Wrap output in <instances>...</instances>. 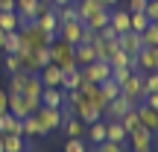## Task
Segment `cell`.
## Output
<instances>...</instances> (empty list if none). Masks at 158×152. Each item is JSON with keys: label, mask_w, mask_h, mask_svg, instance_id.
I'll use <instances>...</instances> for the list:
<instances>
[{"label": "cell", "mask_w": 158, "mask_h": 152, "mask_svg": "<svg viewBox=\"0 0 158 152\" xmlns=\"http://www.w3.org/2000/svg\"><path fill=\"white\" fill-rule=\"evenodd\" d=\"M47 47H50V62L56 64V68H62V73H70V70H76L73 44H68V41H62V38H53Z\"/></svg>", "instance_id": "6da1fadb"}, {"label": "cell", "mask_w": 158, "mask_h": 152, "mask_svg": "<svg viewBox=\"0 0 158 152\" xmlns=\"http://www.w3.org/2000/svg\"><path fill=\"white\" fill-rule=\"evenodd\" d=\"M18 35H21V44L23 47H29V50H38V47H47L53 41V35L50 32H44V29L38 27V23H21L18 27Z\"/></svg>", "instance_id": "7a4b0ae2"}, {"label": "cell", "mask_w": 158, "mask_h": 152, "mask_svg": "<svg viewBox=\"0 0 158 152\" xmlns=\"http://www.w3.org/2000/svg\"><path fill=\"white\" fill-rule=\"evenodd\" d=\"M35 123H38V135L47 138L53 135L56 129H62V108H47V105H38V111L32 114Z\"/></svg>", "instance_id": "3957f363"}, {"label": "cell", "mask_w": 158, "mask_h": 152, "mask_svg": "<svg viewBox=\"0 0 158 152\" xmlns=\"http://www.w3.org/2000/svg\"><path fill=\"white\" fill-rule=\"evenodd\" d=\"M120 97H126V100L132 102V105H138V102H143V97H147V91H143V73L141 70H135V73H129L123 85H120Z\"/></svg>", "instance_id": "277c9868"}, {"label": "cell", "mask_w": 158, "mask_h": 152, "mask_svg": "<svg viewBox=\"0 0 158 152\" xmlns=\"http://www.w3.org/2000/svg\"><path fill=\"white\" fill-rule=\"evenodd\" d=\"M38 105H41L38 100H27L23 94H9V114H15L18 120L35 114V111H38Z\"/></svg>", "instance_id": "5b68a950"}, {"label": "cell", "mask_w": 158, "mask_h": 152, "mask_svg": "<svg viewBox=\"0 0 158 152\" xmlns=\"http://www.w3.org/2000/svg\"><path fill=\"white\" fill-rule=\"evenodd\" d=\"M79 73H82V82H97V85H100L102 79L111 76V68H108V62H100V59H94L91 64L79 68Z\"/></svg>", "instance_id": "8992f818"}, {"label": "cell", "mask_w": 158, "mask_h": 152, "mask_svg": "<svg viewBox=\"0 0 158 152\" xmlns=\"http://www.w3.org/2000/svg\"><path fill=\"white\" fill-rule=\"evenodd\" d=\"M135 114H138V126H141V129H147L149 135H158V111H155V108L138 102V105H135Z\"/></svg>", "instance_id": "52a82bcc"}, {"label": "cell", "mask_w": 158, "mask_h": 152, "mask_svg": "<svg viewBox=\"0 0 158 152\" xmlns=\"http://www.w3.org/2000/svg\"><path fill=\"white\" fill-rule=\"evenodd\" d=\"M126 143H132V152H152V135L147 129H141V126L129 132Z\"/></svg>", "instance_id": "ba28073f"}, {"label": "cell", "mask_w": 158, "mask_h": 152, "mask_svg": "<svg viewBox=\"0 0 158 152\" xmlns=\"http://www.w3.org/2000/svg\"><path fill=\"white\" fill-rule=\"evenodd\" d=\"M117 47L126 53V56H132V59H135V56H138V50L143 47L141 32H132V29H129V32H120V35H117Z\"/></svg>", "instance_id": "9c48e42d"}, {"label": "cell", "mask_w": 158, "mask_h": 152, "mask_svg": "<svg viewBox=\"0 0 158 152\" xmlns=\"http://www.w3.org/2000/svg\"><path fill=\"white\" fill-rule=\"evenodd\" d=\"M132 108H135V105H132L126 97H117V100H111L106 105V117H102V120H120L123 114H129Z\"/></svg>", "instance_id": "30bf717a"}, {"label": "cell", "mask_w": 158, "mask_h": 152, "mask_svg": "<svg viewBox=\"0 0 158 152\" xmlns=\"http://www.w3.org/2000/svg\"><path fill=\"white\" fill-rule=\"evenodd\" d=\"M117 50H120V47H117V38L108 41V38H100V35L94 38V53H97V59H100V62H108Z\"/></svg>", "instance_id": "8fae6325"}, {"label": "cell", "mask_w": 158, "mask_h": 152, "mask_svg": "<svg viewBox=\"0 0 158 152\" xmlns=\"http://www.w3.org/2000/svg\"><path fill=\"white\" fill-rule=\"evenodd\" d=\"M62 68H56V64H47V68L38 70V79L44 88H62Z\"/></svg>", "instance_id": "7c38bea8"}, {"label": "cell", "mask_w": 158, "mask_h": 152, "mask_svg": "<svg viewBox=\"0 0 158 152\" xmlns=\"http://www.w3.org/2000/svg\"><path fill=\"white\" fill-rule=\"evenodd\" d=\"M15 56H18V68H21V73H38V70H41L29 47H23V44H21V50H18Z\"/></svg>", "instance_id": "4fadbf2b"}, {"label": "cell", "mask_w": 158, "mask_h": 152, "mask_svg": "<svg viewBox=\"0 0 158 152\" xmlns=\"http://www.w3.org/2000/svg\"><path fill=\"white\" fill-rule=\"evenodd\" d=\"M108 27L114 29V32H129V12L126 9H111L108 12Z\"/></svg>", "instance_id": "5bb4252c"}, {"label": "cell", "mask_w": 158, "mask_h": 152, "mask_svg": "<svg viewBox=\"0 0 158 152\" xmlns=\"http://www.w3.org/2000/svg\"><path fill=\"white\" fill-rule=\"evenodd\" d=\"M108 12H111V9H106V6H100V9H97V12H91L88 18H82V27L94 29V32H97V29H102V27L108 23Z\"/></svg>", "instance_id": "9a60e30c"}, {"label": "cell", "mask_w": 158, "mask_h": 152, "mask_svg": "<svg viewBox=\"0 0 158 152\" xmlns=\"http://www.w3.org/2000/svg\"><path fill=\"white\" fill-rule=\"evenodd\" d=\"M0 135H21L23 138V126H21V120L15 117V114H0Z\"/></svg>", "instance_id": "2e32d148"}, {"label": "cell", "mask_w": 158, "mask_h": 152, "mask_svg": "<svg viewBox=\"0 0 158 152\" xmlns=\"http://www.w3.org/2000/svg\"><path fill=\"white\" fill-rule=\"evenodd\" d=\"M41 105H47V108H62L64 105V91L62 88H44V91H41Z\"/></svg>", "instance_id": "e0dca14e"}, {"label": "cell", "mask_w": 158, "mask_h": 152, "mask_svg": "<svg viewBox=\"0 0 158 152\" xmlns=\"http://www.w3.org/2000/svg\"><path fill=\"white\" fill-rule=\"evenodd\" d=\"M41 91H44V85H41L38 73H27V82H23V97H27V100H38V102H41Z\"/></svg>", "instance_id": "ac0fdd59"}, {"label": "cell", "mask_w": 158, "mask_h": 152, "mask_svg": "<svg viewBox=\"0 0 158 152\" xmlns=\"http://www.w3.org/2000/svg\"><path fill=\"white\" fill-rule=\"evenodd\" d=\"M73 59H76V68H85L97 59L94 44H73Z\"/></svg>", "instance_id": "d6986e66"}, {"label": "cell", "mask_w": 158, "mask_h": 152, "mask_svg": "<svg viewBox=\"0 0 158 152\" xmlns=\"http://www.w3.org/2000/svg\"><path fill=\"white\" fill-rule=\"evenodd\" d=\"M126 129L120 126V120H106V141L111 143H126Z\"/></svg>", "instance_id": "ffe728a7"}, {"label": "cell", "mask_w": 158, "mask_h": 152, "mask_svg": "<svg viewBox=\"0 0 158 152\" xmlns=\"http://www.w3.org/2000/svg\"><path fill=\"white\" fill-rule=\"evenodd\" d=\"M35 23H38L44 32H50L53 38H56V27H59V18H56V9H50V12H44V15H38L35 18Z\"/></svg>", "instance_id": "44dd1931"}, {"label": "cell", "mask_w": 158, "mask_h": 152, "mask_svg": "<svg viewBox=\"0 0 158 152\" xmlns=\"http://www.w3.org/2000/svg\"><path fill=\"white\" fill-rule=\"evenodd\" d=\"M100 94L106 97V102H111V100H117V97H120V85L108 76V79H102V82H100Z\"/></svg>", "instance_id": "7402d4cb"}, {"label": "cell", "mask_w": 158, "mask_h": 152, "mask_svg": "<svg viewBox=\"0 0 158 152\" xmlns=\"http://www.w3.org/2000/svg\"><path fill=\"white\" fill-rule=\"evenodd\" d=\"M88 141L94 143V146L106 141V120H97V123H91V126H88Z\"/></svg>", "instance_id": "603a6c76"}, {"label": "cell", "mask_w": 158, "mask_h": 152, "mask_svg": "<svg viewBox=\"0 0 158 152\" xmlns=\"http://www.w3.org/2000/svg\"><path fill=\"white\" fill-rule=\"evenodd\" d=\"M18 27H21L18 12H0V29H3V32H15Z\"/></svg>", "instance_id": "cb8c5ba5"}, {"label": "cell", "mask_w": 158, "mask_h": 152, "mask_svg": "<svg viewBox=\"0 0 158 152\" xmlns=\"http://www.w3.org/2000/svg\"><path fill=\"white\" fill-rule=\"evenodd\" d=\"M3 138V152H23V138L21 135H0Z\"/></svg>", "instance_id": "d4e9b609"}, {"label": "cell", "mask_w": 158, "mask_h": 152, "mask_svg": "<svg viewBox=\"0 0 158 152\" xmlns=\"http://www.w3.org/2000/svg\"><path fill=\"white\" fill-rule=\"evenodd\" d=\"M79 85H82V73H79V68L62 76V91H79Z\"/></svg>", "instance_id": "484cf974"}, {"label": "cell", "mask_w": 158, "mask_h": 152, "mask_svg": "<svg viewBox=\"0 0 158 152\" xmlns=\"http://www.w3.org/2000/svg\"><path fill=\"white\" fill-rule=\"evenodd\" d=\"M62 129L68 132V138H82V132H85V123L79 117H70V120H64L62 123Z\"/></svg>", "instance_id": "4316f807"}, {"label": "cell", "mask_w": 158, "mask_h": 152, "mask_svg": "<svg viewBox=\"0 0 158 152\" xmlns=\"http://www.w3.org/2000/svg\"><path fill=\"white\" fill-rule=\"evenodd\" d=\"M143 47H158V23H147V29L141 32Z\"/></svg>", "instance_id": "83f0119b"}, {"label": "cell", "mask_w": 158, "mask_h": 152, "mask_svg": "<svg viewBox=\"0 0 158 152\" xmlns=\"http://www.w3.org/2000/svg\"><path fill=\"white\" fill-rule=\"evenodd\" d=\"M147 15H143V12H129V29L132 32H143V29H147Z\"/></svg>", "instance_id": "f1b7e54d"}, {"label": "cell", "mask_w": 158, "mask_h": 152, "mask_svg": "<svg viewBox=\"0 0 158 152\" xmlns=\"http://www.w3.org/2000/svg\"><path fill=\"white\" fill-rule=\"evenodd\" d=\"M76 15H79V21H82V18H88L91 12H97L100 9V3H97V0H76Z\"/></svg>", "instance_id": "f546056e"}, {"label": "cell", "mask_w": 158, "mask_h": 152, "mask_svg": "<svg viewBox=\"0 0 158 152\" xmlns=\"http://www.w3.org/2000/svg\"><path fill=\"white\" fill-rule=\"evenodd\" d=\"M23 82H27V73H12L9 76V88H6V94H23Z\"/></svg>", "instance_id": "4dcf8cb0"}, {"label": "cell", "mask_w": 158, "mask_h": 152, "mask_svg": "<svg viewBox=\"0 0 158 152\" xmlns=\"http://www.w3.org/2000/svg\"><path fill=\"white\" fill-rule=\"evenodd\" d=\"M3 50H6V53H12V56H15V53L21 50V35H18V29H15V32H6Z\"/></svg>", "instance_id": "1f68e13d"}, {"label": "cell", "mask_w": 158, "mask_h": 152, "mask_svg": "<svg viewBox=\"0 0 158 152\" xmlns=\"http://www.w3.org/2000/svg\"><path fill=\"white\" fill-rule=\"evenodd\" d=\"M129 62H132V56H126L123 50H117L111 59H108V68H129ZM132 70V68H129Z\"/></svg>", "instance_id": "d6a6232c"}, {"label": "cell", "mask_w": 158, "mask_h": 152, "mask_svg": "<svg viewBox=\"0 0 158 152\" xmlns=\"http://www.w3.org/2000/svg\"><path fill=\"white\" fill-rule=\"evenodd\" d=\"M21 126H23V138H38V123H35L32 114H29V117H23Z\"/></svg>", "instance_id": "836d02e7"}, {"label": "cell", "mask_w": 158, "mask_h": 152, "mask_svg": "<svg viewBox=\"0 0 158 152\" xmlns=\"http://www.w3.org/2000/svg\"><path fill=\"white\" fill-rule=\"evenodd\" d=\"M94 152H129V146L126 143H111V141H102V143H97V149Z\"/></svg>", "instance_id": "e575fe53"}, {"label": "cell", "mask_w": 158, "mask_h": 152, "mask_svg": "<svg viewBox=\"0 0 158 152\" xmlns=\"http://www.w3.org/2000/svg\"><path fill=\"white\" fill-rule=\"evenodd\" d=\"M32 56H35V62H38V68L53 64V62H50V47H38V50H32Z\"/></svg>", "instance_id": "d590c367"}, {"label": "cell", "mask_w": 158, "mask_h": 152, "mask_svg": "<svg viewBox=\"0 0 158 152\" xmlns=\"http://www.w3.org/2000/svg\"><path fill=\"white\" fill-rule=\"evenodd\" d=\"M120 126L126 129V135H129L132 129H138V114H135V108H132L129 114H123V117H120Z\"/></svg>", "instance_id": "8d00e7d4"}, {"label": "cell", "mask_w": 158, "mask_h": 152, "mask_svg": "<svg viewBox=\"0 0 158 152\" xmlns=\"http://www.w3.org/2000/svg\"><path fill=\"white\" fill-rule=\"evenodd\" d=\"M143 15H147L149 23H158V0H147V6H143Z\"/></svg>", "instance_id": "74e56055"}, {"label": "cell", "mask_w": 158, "mask_h": 152, "mask_svg": "<svg viewBox=\"0 0 158 152\" xmlns=\"http://www.w3.org/2000/svg\"><path fill=\"white\" fill-rule=\"evenodd\" d=\"M143 91H147V94H158V70H152L149 76H143Z\"/></svg>", "instance_id": "f35d334b"}, {"label": "cell", "mask_w": 158, "mask_h": 152, "mask_svg": "<svg viewBox=\"0 0 158 152\" xmlns=\"http://www.w3.org/2000/svg\"><path fill=\"white\" fill-rule=\"evenodd\" d=\"M3 70H6V73H18V70H21V68H18V56H12V53H6V56H3Z\"/></svg>", "instance_id": "ab89813d"}, {"label": "cell", "mask_w": 158, "mask_h": 152, "mask_svg": "<svg viewBox=\"0 0 158 152\" xmlns=\"http://www.w3.org/2000/svg\"><path fill=\"white\" fill-rule=\"evenodd\" d=\"M129 73H135V70H129V68H111V79L117 85H123L126 79H129Z\"/></svg>", "instance_id": "60d3db41"}, {"label": "cell", "mask_w": 158, "mask_h": 152, "mask_svg": "<svg viewBox=\"0 0 158 152\" xmlns=\"http://www.w3.org/2000/svg\"><path fill=\"white\" fill-rule=\"evenodd\" d=\"M62 152H85L82 138H68V143H64V149H62Z\"/></svg>", "instance_id": "b9f144b4"}, {"label": "cell", "mask_w": 158, "mask_h": 152, "mask_svg": "<svg viewBox=\"0 0 158 152\" xmlns=\"http://www.w3.org/2000/svg\"><path fill=\"white\" fill-rule=\"evenodd\" d=\"M94 38H97V32H94V29L82 27V38H79V44H94Z\"/></svg>", "instance_id": "7bdbcfd3"}, {"label": "cell", "mask_w": 158, "mask_h": 152, "mask_svg": "<svg viewBox=\"0 0 158 152\" xmlns=\"http://www.w3.org/2000/svg\"><path fill=\"white\" fill-rule=\"evenodd\" d=\"M9 111V94H6V88H0V114Z\"/></svg>", "instance_id": "ee69618b"}, {"label": "cell", "mask_w": 158, "mask_h": 152, "mask_svg": "<svg viewBox=\"0 0 158 152\" xmlns=\"http://www.w3.org/2000/svg\"><path fill=\"white\" fill-rule=\"evenodd\" d=\"M143 6H147V0H129V9L126 12H143Z\"/></svg>", "instance_id": "f6af8a7d"}, {"label": "cell", "mask_w": 158, "mask_h": 152, "mask_svg": "<svg viewBox=\"0 0 158 152\" xmlns=\"http://www.w3.org/2000/svg\"><path fill=\"white\" fill-rule=\"evenodd\" d=\"M143 105H149V108L158 111V94H147V97H143Z\"/></svg>", "instance_id": "bcb514c9"}, {"label": "cell", "mask_w": 158, "mask_h": 152, "mask_svg": "<svg viewBox=\"0 0 158 152\" xmlns=\"http://www.w3.org/2000/svg\"><path fill=\"white\" fill-rule=\"evenodd\" d=\"M97 3L106 6V9H114V6H117V0H97Z\"/></svg>", "instance_id": "7dc6e473"}, {"label": "cell", "mask_w": 158, "mask_h": 152, "mask_svg": "<svg viewBox=\"0 0 158 152\" xmlns=\"http://www.w3.org/2000/svg\"><path fill=\"white\" fill-rule=\"evenodd\" d=\"M68 3H73V0H53V6H56V9H62V6H68Z\"/></svg>", "instance_id": "c3c4849f"}, {"label": "cell", "mask_w": 158, "mask_h": 152, "mask_svg": "<svg viewBox=\"0 0 158 152\" xmlns=\"http://www.w3.org/2000/svg\"><path fill=\"white\" fill-rule=\"evenodd\" d=\"M3 41H6V32L0 29V50H3Z\"/></svg>", "instance_id": "681fc988"}, {"label": "cell", "mask_w": 158, "mask_h": 152, "mask_svg": "<svg viewBox=\"0 0 158 152\" xmlns=\"http://www.w3.org/2000/svg\"><path fill=\"white\" fill-rule=\"evenodd\" d=\"M0 152H3V138H0Z\"/></svg>", "instance_id": "f907efd6"}, {"label": "cell", "mask_w": 158, "mask_h": 152, "mask_svg": "<svg viewBox=\"0 0 158 152\" xmlns=\"http://www.w3.org/2000/svg\"><path fill=\"white\" fill-rule=\"evenodd\" d=\"M23 152H29V149H23Z\"/></svg>", "instance_id": "816d5d0a"}, {"label": "cell", "mask_w": 158, "mask_h": 152, "mask_svg": "<svg viewBox=\"0 0 158 152\" xmlns=\"http://www.w3.org/2000/svg\"><path fill=\"white\" fill-rule=\"evenodd\" d=\"M73 3H76V0H73Z\"/></svg>", "instance_id": "f5cc1de1"}]
</instances>
